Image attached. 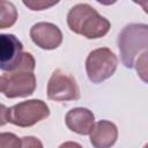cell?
<instances>
[{"mask_svg":"<svg viewBox=\"0 0 148 148\" xmlns=\"http://www.w3.org/2000/svg\"><path fill=\"white\" fill-rule=\"evenodd\" d=\"M30 38L43 50H54L62 43V32L59 27L53 23L38 22L31 27Z\"/></svg>","mask_w":148,"mask_h":148,"instance_id":"cell-8","label":"cell"},{"mask_svg":"<svg viewBox=\"0 0 148 148\" xmlns=\"http://www.w3.org/2000/svg\"><path fill=\"white\" fill-rule=\"evenodd\" d=\"M2 87H3V82H2V76H0V92H2Z\"/></svg>","mask_w":148,"mask_h":148,"instance_id":"cell-17","label":"cell"},{"mask_svg":"<svg viewBox=\"0 0 148 148\" xmlns=\"http://www.w3.org/2000/svg\"><path fill=\"white\" fill-rule=\"evenodd\" d=\"M65 123L72 132L80 135H88L95 124V116L87 108H74L67 112Z\"/></svg>","mask_w":148,"mask_h":148,"instance_id":"cell-10","label":"cell"},{"mask_svg":"<svg viewBox=\"0 0 148 148\" xmlns=\"http://www.w3.org/2000/svg\"><path fill=\"white\" fill-rule=\"evenodd\" d=\"M50 116L49 105L42 99H28L8 109V123L18 127H30Z\"/></svg>","mask_w":148,"mask_h":148,"instance_id":"cell-5","label":"cell"},{"mask_svg":"<svg viewBox=\"0 0 148 148\" xmlns=\"http://www.w3.org/2000/svg\"><path fill=\"white\" fill-rule=\"evenodd\" d=\"M89 135L94 148H111L118 139V128L112 121L103 119L94 124Z\"/></svg>","mask_w":148,"mask_h":148,"instance_id":"cell-9","label":"cell"},{"mask_svg":"<svg viewBox=\"0 0 148 148\" xmlns=\"http://www.w3.org/2000/svg\"><path fill=\"white\" fill-rule=\"evenodd\" d=\"M21 139L10 132L0 133V148H20Z\"/></svg>","mask_w":148,"mask_h":148,"instance_id":"cell-12","label":"cell"},{"mask_svg":"<svg viewBox=\"0 0 148 148\" xmlns=\"http://www.w3.org/2000/svg\"><path fill=\"white\" fill-rule=\"evenodd\" d=\"M20 148H44L42 141L36 136H23L21 138Z\"/></svg>","mask_w":148,"mask_h":148,"instance_id":"cell-13","label":"cell"},{"mask_svg":"<svg viewBox=\"0 0 148 148\" xmlns=\"http://www.w3.org/2000/svg\"><path fill=\"white\" fill-rule=\"evenodd\" d=\"M58 148H83V147L75 141H66V142L61 143Z\"/></svg>","mask_w":148,"mask_h":148,"instance_id":"cell-16","label":"cell"},{"mask_svg":"<svg viewBox=\"0 0 148 148\" xmlns=\"http://www.w3.org/2000/svg\"><path fill=\"white\" fill-rule=\"evenodd\" d=\"M36 61L30 52H23L18 66L2 76V92L7 98L27 97L35 92L36 76L34 74Z\"/></svg>","mask_w":148,"mask_h":148,"instance_id":"cell-2","label":"cell"},{"mask_svg":"<svg viewBox=\"0 0 148 148\" xmlns=\"http://www.w3.org/2000/svg\"><path fill=\"white\" fill-rule=\"evenodd\" d=\"M67 25L71 31L88 39L104 37L111 28L110 21L88 3H77L69 9Z\"/></svg>","mask_w":148,"mask_h":148,"instance_id":"cell-1","label":"cell"},{"mask_svg":"<svg viewBox=\"0 0 148 148\" xmlns=\"http://www.w3.org/2000/svg\"><path fill=\"white\" fill-rule=\"evenodd\" d=\"M118 66V58L109 47L92 50L86 59V72L92 83H101L111 77Z\"/></svg>","mask_w":148,"mask_h":148,"instance_id":"cell-4","label":"cell"},{"mask_svg":"<svg viewBox=\"0 0 148 148\" xmlns=\"http://www.w3.org/2000/svg\"><path fill=\"white\" fill-rule=\"evenodd\" d=\"M8 123V108L5 104L0 103V126H3Z\"/></svg>","mask_w":148,"mask_h":148,"instance_id":"cell-15","label":"cell"},{"mask_svg":"<svg viewBox=\"0 0 148 148\" xmlns=\"http://www.w3.org/2000/svg\"><path fill=\"white\" fill-rule=\"evenodd\" d=\"M56 3H58V1L56 2H46V1H23V5L27 6L28 8H30L31 10H43L46 9L49 7L54 6Z\"/></svg>","mask_w":148,"mask_h":148,"instance_id":"cell-14","label":"cell"},{"mask_svg":"<svg viewBox=\"0 0 148 148\" xmlns=\"http://www.w3.org/2000/svg\"><path fill=\"white\" fill-rule=\"evenodd\" d=\"M17 20V9L10 1H0V29H7L15 24Z\"/></svg>","mask_w":148,"mask_h":148,"instance_id":"cell-11","label":"cell"},{"mask_svg":"<svg viewBox=\"0 0 148 148\" xmlns=\"http://www.w3.org/2000/svg\"><path fill=\"white\" fill-rule=\"evenodd\" d=\"M23 56V44L13 34H0V71H14Z\"/></svg>","mask_w":148,"mask_h":148,"instance_id":"cell-7","label":"cell"},{"mask_svg":"<svg viewBox=\"0 0 148 148\" xmlns=\"http://www.w3.org/2000/svg\"><path fill=\"white\" fill-rule=\"evenodd\" d=\"M120 59L126 68H133L136 57L148 47V25L146 23H131L123 28L118 36Z\"/></svg>","mask_w":148,"mask_h":148,"instance_id":"cell-3","label":"cell"},{"mask_svg":"<svg viewBox=\"0 0 148 148\" xmlns=\"http://www.w3.org/2000/svg\"><path fill=\"white\" fill-rule=\"evenodd\" d=\"M47 98L56 102L77 101L80 98V88L76 80L62 69H56L47 83Z\"/></svg>","mask_w":148,"mask_h":148,"instance_id":"cell-6","label":"cell"}]
</instances>
